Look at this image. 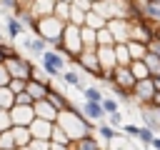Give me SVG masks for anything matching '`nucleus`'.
Instances as JSON below:
<instances>
[{"instance_id":"nucleus-1","label":"nucleus","mask_w":160,"mask_h":150,"mask_svg":"<svg viewBox=\"0 0 160 150\" xmlns=\"http://www.w3.org/2000/svg\"><path fill=\"white\" fill-rule=\"evenodd\" d=\"M65 28H68V22H62L58 15H48V18H40V20H38V22L30 28V32H32V35L45 38L50 45H58V42L62 40Z\"/></svg>"},{"instance_id":"nucleus-2","label":"nucleus","mask_w":160,"mask_h":150,"mask_svg":"<svg viewBox=\"0 0 160 150\" xmlns=\"http://www.w3.org/2000/svg\"><path fill=\"white\" fill-rule=\"evenodd\" d=\"M52 48H55V50H65L72 60H78V55L85 50V45H82V28L68 22V28H65V32H62V40H60L58 45H52Z\"/></svg>"},{"instance_id":"nucleus-3","label":"nucleus","mask_w":160,"mask_h":150,"mask_svg":"<svg viewBox=\"0 0 160 150\" xmlns=\"http://www.w3.org/2000/svg\"><path fill=\"white\" fill-rule=\"evenodd\" d=\"M40 62H42V70L48 72V78H58L65 72V58L60 50H45L40 55Z\"/></svg>"},{"instance_id":"nucleus-4","label":"nucleus","mask_w":160,"mask_h":150,"mask_svg":"<svg viewBox=\"0 0 160 150\" xmlns=\"http://www.w3.org/2000/svg\"><path fill=\"white\" fill-rule=\"evenodd\" d=\"M5 65H8V70H10L12 78H22V80H30V78H32V70H35V68H32L25 58H20L18 52H15V55H8V58H5Z\"/></svg>"},{"instance_id":"nucleus-5","label":"nucleus","mask_w":160,"mask_h":150,"mask_svg":"<svg viewBox=\"0 0 160 150\" xmlns=\"http://www.w3.org/2000/svg\"><path fill=\"white\" fill-rule=\"evenodd\" d=\"M10 115H12V125H30L38 118L32 105H18V102L10 108Z\"/></svg>"},{"instance_id":"nucleus-6","label":"nucleus","mask_w":160,"mask_h":150,"mask_svg":"<svg viewBox=\"0 0 160 150\" xmlns=\"http://www.w3.org/2000/svg\"><path fill=\"white\" fill-rule=\"evenodd\" d=\"M28 128H30V132H32V138H35V140H52V130H55V125H52L50 120L35 118Z\"/></svg>"},{"instance_id":"nucleus-7","label":"nucleus","mask_w":160,"mask_h":150,"mask_svg":"<svg viewBox=\"0 0 160 150\" xmlns=\"http://www.w3.org/2000/svg\"><path fill=\"white\" fill-rule=\"evenodd\" d=\"M135 95H138V100L140 102H152V98H155V92H158V88H155V80L152 78H145V80H138V85H135V90H132Z\"/></svg>"},{"instance_id":"nucleus-8","label":"nucleus","mask_w":160,"mask_h":150,"mask_svg":"<svg viewBox=\"0 0 160 150\" xmlns=\"http://www.w3.org/2000/svg\"><path fill=\"white\" fill-rule=\"evenodd\" d=\"M55 2H58V0H35V2L28 5V12L32 15V20H40V18L55 15Z\"/></svg>"},{"instance_id":"nucleus-9","label":"nucleus","mask_w":160,"mask_h":150,"mask_svg":"<svg viewBox=\"0 0 160 150\" xmlns=\"http://www.w3.org/2000/svg\"><path fill=\"white\" fill-rule=\"evenodd\" d=\"M108 28L112 30V35H115L118 42H128V40H130V20H125V18H112V20H108Z\"/></svg>"},{"instance_id":"nucleus-10","label":"nucleus","mask_w":160,"mask_h":150,"mask_svg":"<svg viewBox=\"0 0 160 150\" xmlns=\"http://www.w3.org/2000/svg\"><path fill=\"white\" fill-rule=\"evenodd\" d=\"M25 28H28V25H25L18 15H12V12H10V15L5 18V32H8V38H10V40H18V38L25 32Z\"/></svg>"},{"instance_id":"nucleus-11","label":"nucleus","mask_w":160,"mask_h":150,"mask_svg":"<svg viewBox=\"0 0 160 150\" xmlns=\"http://www.w3.org/2000/svg\"><path fill=\"white\" fill-rule=\"evenodd\" d=\"M80 110H82V115L90 118V120H102V118L108 115L105 108H102V102H92V100H85Z\"/></svg>"},{"instance_id":"nucleus-12","label":"nucleus","mask_w":160,"mask_h":150,"mask_svg":"<svg viewBox=\"0 0 160 150\" xmlns=\"http://www.w3.org/2000/svg\"><path fill=\"white\" fill-rule=\"evenodd\" d=\"M130 70H132L135 80H145V78H150V68H148L145 60H132V62H130Z\"/></svg>"},{"instance_id":"nucleus-13","label":"nucleus","mask_w":160,"mask_h":150,"mask_svg":"<svg viewBox=\"0 0 160 150\" xmlns=\"http://www.w3.org/2000/svg\"><path fill=\"white\" fill-rule=\"evenodd\" d=\"M70 150H100V148H98V142H95L90 135H85V138L72 140V142H70Z\"/></svg>"},{"instance_id":"nucleus-14","label":"nucleus","mask_w":160,"mask_h":150,"mask_svg":"<svg viewBox=\"0 0 160 150\" xmlns=\"http://www.w3.org/2000/svg\"><path fill=\"white\" fill-rule=\"evenodd\" d=\"M55 15H58L62 22H70V15H72V2L58 0V2H55Z\"/></svg>"},{"instance_id":"nucleus-15","label":"nucleus","mask_w":160,"mask_h":150,"mask_svg":"<svg viewBox=\"0 0 160 150\" xmlns=\"http://www.w3.org/2000/svg\"><path fill=\"white\" fill-rule=\"evenodd\" d=\"M85 25H88V28H95V30H102V28H108V20H105L100 12L90 10V12H88V20H85Z\"/></svg>"},{"instance_id":"nucleus-16","label":"nucleus","mask_w":160,"mask_h":150,"mask_svg":"<svg viewBox=\"0 0 160 150\" xmlns=\"http://www.w3.org/2000/svg\"><path fill=\"white\" fill-rule=\"evenodd\" d=\"M48 100H50V102L55 105V110H58V112H65V110H72V108H70V102H68V100H65V98H62L60 92H55V90H50V95H48Z\"/></svg>"},{"instance_id":"nucleus-17","label":"nucleus","mask_w":160,"mask_h":150,"mask_svg":"<svg viewBox=\"0 0 160 150\" xmlns=\"http://www.w3.org/2000/svg\"><path fill=\"white\" fill-rule=\"evenodd\" d=\"M15 105V92L10 88H0V108L2 110H10Z\"/></svg>"},{"instance_id":"nucleus-18","label":"nucleus","mask_w":160,"mask_h":150,"mask_svg":"<svg viewBox=\"0 0 160 150\" xmlns=\"http://www.w3.org/2000/svg\"><path fill=\"white\" fill-rule=\"evenodd\" d=\"M142 8H145V15H148V18H152V20L160 22V2H158V0H145Z\"/></svg>"},{"instance_id":"nucleus-19","label":"nucleus","mask_w":160,"mask_h":150,"mask_svg":"<svg viewBox=\"0 0 160 150\" xmlns=\"http://www.w3.org/2000/svg\"><path fill=\"white\" fill-rule=\"evenodd\" d=\"M82 98H85V100H92V102H102V100H105V95H102L98 88H82Z\"/></svg>"},{"instance_id":"nucleus-20","label":"nucleus","mask_w":160,"mask_h":150,"mask_svg":"<svg viewBox=\"0 0 160 150\" xmlns=\"http://www.w3.org/2000/svg\"><path fill=\"white\" fill-rule=\"evenodd\" d=\"M62 80H65V82H70V85H75L78 90H80V88H85V85H82V80H80V75H78L75 70H65V72H62Z\"/></svg>"},{"instance_id":"nucleus-21","label":"nucleus","mask_w":160,"mask_h":150,"mask_svg":"<svg viewBox=\"0 0 160 150\" xmlns=\"http://www.w3.org/2000/svg\"><path fill=\"white\" fill-rule=\"evenodd\" d=\"M140 142H145V145H150L152 148V140H155V132H152V128H140V138H138Z\"/></svg>"},{"instance_id":"nucleus-22","label":"nucleus","mask_w":160,"mask_h":150,"mask_svg":"<svg viewBox=\"0 0 160 150\" xmlns=\"http://www.w3.org/2000/svg\"><path fill=\"white\" fill-rule=\"evenodd\" d=\"M10 80H12V75H10L8 65H5V62H0V88H8V85H10Z\"/></svg>"},{"instance_id":"nucleus-23","label":"nucleus","mask_w":160,"mask_h":150,"mask_svg":"<svg viewBox=\"0 0 160 150\" xmlns=\"http://www.w3.org/2000/svg\"><path fill=\"white\" fill-rule=\"evenodd\" d=\"M102 108H105V112H108V115L120 110V105H118V100H115V98H105V100H102Z\"/></svg>"},{"instance_id":"nucleus-24","label":"nucleus","mask_w":160,"mask_h":150,"mask_svg":"<svg viewBox=\"0 0 160 150\" xmlns=\"http://www.w3.org/2000/svg\"><path fill=\"white\" fill-rule=\"evenodd\" d=\"M122 132H128L130 138H140V125H132V122H125V125H122Z\"/></svg>"},{"instance_id":"nucleus-25","label":"nucleus","mask_w":160,"mask_h":150,"mask_svg":"<svg viewBox=\"0 0 160 150\" xmlns=\"http://www.w3.org/2000/svg\"><path fill=\"white\" fill-rule=\"evenodd\" d=\"M98 132H100V135H102L105 140H112V138L118 135V132L112 130V125H100V128H98Z\"/></svg>"},{"instance_id":"nucleus-26","label":"nucleus","mask_w":160,"mask_h":150,"mask_svg":"<svg viewBox=\"0 0 160 150\" xmlns=\"http://www.w3.org/2000/svg\"><path fill=\"white\" fill-rule=\"evenodd\" d=\"M108 118H110V125H112V128H118V125L122 128V118H120V110H118V112H110Z\"/></svg>"},{"instance_id":"nucleus-27","label":"nucleus","mask_w":160,"mask_h":150,"mask_svg":"<svg viewBox=\"0 0 160 150\" xmlns=\"http://www.w3.org/2000/svg\"><path fill=\"white\" fill-rule=\"evenodd\" d=\"M152 148H155V150H160V138H155V140H152Z\"/></svg>"},{"instance_id":"nucleus-28","label":"nucleus","mask_w":160,"mask_h":150,"mask_svg":"<svg viewBox=\"0 0 160 150\" xmlns=\"http://www.w3.org/2000/svg\"><path fill=\"white\" fill-rule=\"evenodd\" d=\"M18 2H20L22 8H28V5H30V2H35V0H18Z\"/></svg>"},{"instance_id":"nucleus-29","label":"nucleus","mask_w":160,"mask_h":150,"mask_svg":"<svg viewBox=\"0 0 160 150\" xmlns=\"http://www.w3.org/2000/svg\"><path fill=\"white\" fill-rule=\"evenodd\" d=\"M0 62H5V50H2V45H0Z\"/></svg>"},{"instance_id":"nucleus-30","label":"nucleus","mask_w":160,"mask_h":150,"mask_svg":"<svg viewBox=\"0 0 160 150\" xmlns=\"http://www.w3.org/2000/svg\"><path fill=\"white\" fill-rule=\"evenodd\" d=\"M0 150H2V148H0Z\"/></svg>"},{"instance_id":"nucleus-31","label":"nucleus","mask_w":160,"mask_h":150,"mask_svg":"<svg viewBox=\"0 0 160 150\" xmlns=\"http://www.w3.org/2000/svg\"><path fill=\"white\" fill-rule=\"evenodd\" d=\"M92 2H95V0H92Z\"/></svg>"},{"instance_id":"nucleus-32","label":"nucleus","mask_w":160,"mask_h":150,"mask_svg":"<svg viewBox=\"0 0 160 150\" xmlns=\"http://www.w3.org/2000/svg\"><path fill=\"white\" fill-rule=\"evenodd\" d=\"M158 2H160V0H158Z\"/></svg>"}]
</instances>
